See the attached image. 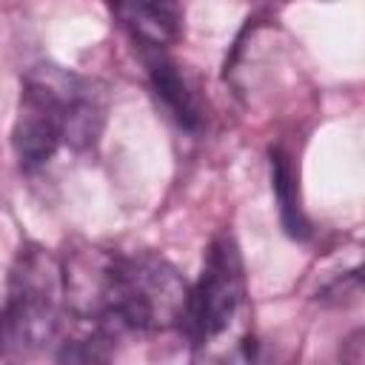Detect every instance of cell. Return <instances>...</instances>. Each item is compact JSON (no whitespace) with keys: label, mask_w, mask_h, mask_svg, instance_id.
Wrapping results in <instances>:
<instances>
[{"label":"cell","mask_w":365,"mask_h":365,"mask_svg":"<svg viewBox=\"0 0 365 365\" xmlns=\"http://www.w3.org/2000/svg\"><path fill=\"white\" fill-rule=\"evenodd\" d=\"M106 123V97L88 77L57 66L26 74L11 145L26 171L46 165L63 145L80 151L97 143Z\"/></svg>","instance_id":"obj_1"},{"label":"cell","mask_w":365,"mask_h":365,"mask_svg":"<svg viewBox=\"0 0 365 365\" xmlns=\"http://www.w3.org/2000/svg\"><path fill=\"white\" fill-rule=\"evenodd\" d=\"M200 359H248L251 305L245 265L231 231L211 240L197 285L188 291L185 317L180 325Z\"/></svg>","instance_id":"obj_2"},{"label":"cell","mask_w":365,"mask_h":365,"mask_svg":"<svg viewBox=\"0 0 365 365\" xmlns=\"http://www.w3.org/2000/svg\"><path fill=\"white\" fill-rule=\"evenodd\" d=\"M68 334L71 317L63 297V259L43 245L20 248L0 314V356L11 362L54 359Z\"/></svg>","instance_id":"obj_3"},{"label":"cell","mask_w":365,"mask_h":365,"mask_svg":"<svg viewBox=\"0 0 365 365\" xmlns=\"http://www.w3.org/2000/svg\"><path fill=\"white\" fill-rule=\"evenodd\" d=\"M106 6L140 51L168 48L182 34L185 14L180 0H106Z\"/></svg>","instance_id":"obj_4"},{"label":"cell","mask_w":365,"mask_h":365,"mask_svg":"<svg viewBox=\"0 0 365 365\" xmlns=\"http://www.w3.org/2000/svg\"><path fill=\"white\" fill-rule=\"evenodd\" d=\"M143 63L148 68L151 88H154L157 100L163 103V108L168 111V117L185 131H200L202 100H200L197 88L191 86V80L185 77V71L180 68V63L171 60L165 54V48H145Z\"/></svg>","instance_id":"obj_5"},{"label":"cell","mask_w":365,"mask_h":365,"mask_svg":"<svg viewBox=\"0 0 365 365\" xmlns=\"http://www.w3.org/2000/svg\"><path fill=\"white\" fill-rule=\"evenodd\" d=\"M271 180H274V191H277V202H279V217L282 225L291 237H308V222L299 205V188H297V168L294 160L285 151H271Z\"/></svg>","instance_id":"obj_6"}]
</instances>
